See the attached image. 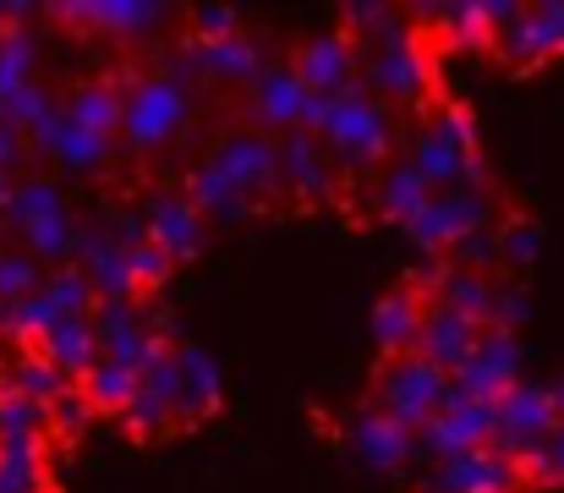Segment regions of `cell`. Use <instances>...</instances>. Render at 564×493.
<instances>
[{"label": "cell", "instance_id": "obj_16", "mask_svg": "<svg viewBox=\"0 0 564 493\" xmlns=\"http://www.w3.org/2000/svg\"><path fill=\"white\" fill-rule=\"evenodd\" d=\"M252 94V121L258 127H269V138L274 132H302L307 127V105H313V94H307V83L291 72V61L285 66H263V77L247 88Z\"/></svg>", "mask_w": 564, "mask_h": 493}, {"label": "cell", "instance_id": "obj_12", "mask_svg": "<svg viewBox=\"0 0 564 493\" xmlns=\"http://www.w3.org/2000/svg\"><path fill=\"white\" fill-rule=\"evenodd\" d=\"M291 72L307 83V94L340 99V94L362 88V50H357L346 33H318V39H307V44L291 55Z\"/></svg>", "mask_w": 564, "mask_h": 493}, {"label": "cell", "instance_id": "obj_22", "mask_svg": "<svg viewBox=\"0 0 564 493\" xmlns=\"http://www.w3.org/2000/svg\"><path fill=\"white\" fill-rule=\"evenodd\" d=\"M521 6H433L422 11L433 28H438V44L444 50H494L499 28L516 17Z\"/></svg>", "mask_w": 564, "mask_h": 493}, {"label": "cell", "instance_id": "obj_7", "mask_svg": "<svg viewBox=\"0 0 564 493\" xmlns=\"http://www.w3.org/2000/svg\"><path fill=\"white\" fill-rule=\"evenodd\" d=\"M427 83H433V61H427L422 33H400L394 44L362 55V88L378 105H416Z\"/></svg>", "mask_w": 564, "mask_h": 493}, {"label": "cell", "instance_id": "obj_17", "mask_svg": "<svg viewBox=\"0 0 564 493\" xmlns=\"http://www.w3.org/2000/svg\"><path fill=\"white\" fill-rule=\"evenodd\" d=\"M77 269L88 275L94 297L99 302H138V280H132V264H127V247L116 231H88L77 236Z\"/></svg>", "mask_w": 564, "mask_h": 493}, {"label": "cell", "instance_id": "obj_24", "mask_svg": "<svg viewBox=\"0 0 564 493\" xmlns=\"http://www.w3.org/2000/svg\"><path fill=\"white\" fill-rule=\"evenodd\" d=\"M427 291H433L427 302H444V308H455L460 319L494 329V297H499V280H494V275H477V269L444 264V269L427 275Z\"/></svg>", "mask_w": 564, "mask_h": 493}, {"label": "cell", "instance_id": "obj_15", "mask_svg": "<svg viewBox=\"0 0 564 493\" xmlns=\"http://www.w3.org/2000/svg\"><path fill=\"white\" fill-rule=\"evenodd\" d=\"M346 444H351V456H357L362 467H373V472H400V467L416 456V433L400 428L394 417H383L378 406H362V411L346 417Z\"/></svg>", "mask_w": 564, "mask_h": 493}, {"label": "cell", "instance_id": "obj_19", "mask_svg": "<svg viewBox=\"0 0 564 493\" xmlns=\"http://www.w3.org/2000/svg\"><path fill=\"white\" fill-rule=\"evenodd\" d=\"M55 22H72L83 33H105V39H149L154 22H165L160 6H138V0H88V6H50Z\"/></svg>", "mask_w": 564, "mask_h": 493}, {"label": "cell", "instance_id": "obj_3", "mask_svg": "<svg viewBox=\"0 0 564 493\" xmlns=\"http://www.w3.org/2000/svg\"><path fill=\"white\" fill-rule=\"evenodd\" d=\"M449 400H455V378L438 373L433 362H422L416 351H405V356H383V362H378L373 406L383 411V417H394L400 428L422 433L433 417L449 411Z\"/></svg>", "mask_w": 564, "mask_h": 493}, {"label": "cell", "instance_id": "obj_5", "mask_svg": "<svg viewBox=\"0 0 564 493\" xmlns=\"http://www.w3.org/2000/svg\"><path fill=\"white\" fill-rule=\"evenodd\" d=\"M499 214L494 192L488 186H460V192H433V203L405 225V236L422 247V253H455L466 236L488 231Z\"/></svg>", "mask_w": 564, "mask_h": 493}, {"label": "cell", "instance_id": "obj_49", "mask_svg": "<svg viewBox=\"0 0 564 493\" xmlns=\"http://www.w3.org/2000/svg\"><path fill=\"white\" fill-rule=\"evenodd\" d=\"M28 17H33L28 6H0V33H6V28H17V22H28Z\"/></svg>", "mask_w": 564, "mask_h": 493}, {"label": "cell", "instance_id": "obj_18", "mask_svg": "<svg viewBox=\"0 0 564 493\" xmlns=\"http://www.w3.org/2000/svg\"><path fill=\"white\" fill-rule=\"evenodd\" d=\"M433 489H444V493H521L527 478H521V461H510V456H499V450L488 444V450L438 461Z\"/></svg>", "mask_w": 564, "mask_h": 493}, {"label": "cell", "instance_id": "obj_35", "mask_svg": "<svg viewBox=\"0 0 564 493\" xmlns=\"http://www.w3.org/2000/svg\"><path fill=\"white\" fill-rule=\"evenodd\" d=\"M44 444L50 439L0 444V493H44Z\"/></svg>", "mask_w": 564, "mask_h": 493}, {"label": "cell", "instance_id": "obj_47", "mask_svg": "<svg viewBox=\"0 0 564 493\" xmlns=\"http://www.w3.org/2000/svg\"><path fill=\"white\" fill-rule=\"evenodd\" d=\"M28 160H33V143H28V132H17L11 121H0V175H22L28 170Z\"/></svg>", "mask_w": 564, "mask_h": 493}, {"label": "cell", "instance_id": "obj_43", "mask_svg": "<svg viewBox=\"0 0 564 493\" xmlns=\"http://www.w3.org/2000/svg\"><path fill=\"white\" fill-rule=\"evenodd\" d=\"M521 478L538 483V489H564V422L521 461Z\"/></svg>", "mask_w": 564, "mask_h": 493}, {"label": "cell", "instance_id": "obj_34", "mask_svg": "<svg viewBox=\"0 0 564 493\" xmlns=\"http://www.w3.org/2000/svg\"><path fill=\"white\" fill-rule=\"evenodd\" d=\"M17 439H50V406L28 400L22 389H11V378H0V444Z\"/></svg>", "mask_w": 564, "mask_h": 493}, {"label": "cell", "instance_id": "obj_39", "mask_svg": "<svg viewBox=\"0 0 564 493\" xmlns=\"http://www.w3.org/2000/svg\"><path fill=\"white\" fill-rule=\"evenodd\" d=\"M39 286H44V275H39V258H33L28 247H6V253H0V308H17V302H28Z\"/></svg>", "mask_w": 564, "mask_h": 493}, {"label": "cell", "instance_id": "obj_26", "mask_svg": "<svg viewBox=\"0 0 564 493\" xmlns=\"http://www.w3.org/2000/svg\"><path fill=\"white\" fill-rule=\"evenodd\" d=\"M61 110L77 121V127H88L94 138H121V110H127V99H121V83L116 77H83V83H72L66 94H61Z\"/></svg>", "mask_w": 564, "mask_h": 493}, {"label": "cell", "instance_id": "obj_41", "mask_svg": "<svg viewBox=\"0 0 564 493\" xmlns=\"http://www.w3.org/2000/svg\"><path fill=\"white\" fill-rule=\"evenodd\" d=\"M127 264H132L138 297H143V291H165V286H171V275H176V258H171L165 247H154L149 236H143L138 247H127Z\"/></svg>", "mask_w": 564, "mask_h": 493}, {"label": "cell", "instance_id": "obj_42", "mask_svg": "<svg viewBox=\"0 0 564 493\" xmlns=\"http://www.w3.org/2000/svg\"><path fill=\"white\" fill-rule=\"evenodd\" d=\"M55 105H61V99H55L44 83H28V88H17L11 99H0V121H11L17 132H33V127H39Z\"/></svg>", "mask_w": 564, "mask_h": 493}, {"label": "cell", "instance_id": "obj_2", "mask_svg": "<svg viewBox=\"0 0 564 493\" xmlns=\"http://www.w3.org/2000/svg\"><path fill=\"white\" fill-rule=\"evenodd\" d=\"M411 164L427 175L433 192H460V186H482V154H477V127L471 110L460 105H438L427 116V127L411 143Z\"/></svg>", "mask_w": 564, "mask_h": 493}, {"label": "cell", "instance_id": "obj_29", "mask_svg": "<svg viewBox=\"0 0 564 493\" xmlns=\"http://www.w3.org/2000/svg\"><path fill=\"white\" fill-rule=\"evenodd\" d=\"M39 356L50 362V367H61L72 384H83L94 367H99V329H94V319H66L61 329H50L44 340H39Z\"/></svg>", "mask_w": 564, "mask_h": 493}, {"label": "cell", "instance_id": "obj_23", "mask_svg": "<svg viewBox=\"0 0 564 493\" xmlns=\"http://www.w3.org/2000/svg\"><path fill=\"white\" fill-rule=\"evenodd\" d=\"M176 351H182V384H176V400H171L176 428H203L225 400V378L208 362V351H197V345H176Z\"/></svg>", "mask_w": 564, "mask_h": 493}, {"label": "cell", "instance_id": "obj_52", "mask_svg": "<svg viewBox=\"0 0 564 493\" xmlns=\"http://www.w3.org/2000/svg\"><path fill=\"white\" fill-rule=\"evenodd\" d=\"M416 493H444V489H416Z\"/></svg>", "mask_w": 564, "mask_h": 493}, {"label": "cell", "instance_id": "obj_9", "mask_svg": "<svg viewBox=\"0 0 564 493\" xmlns=\"http://www.w3.org/2000/svg\"><path fill=\"white\" fill-rule=\"evenodd\" d=\"M494 55H499L510 72H538L543 61L564 55V6H521V11L499 28Z\"/></svg>", "mask_w": 564, "mask_h": 493}, {"label": "cell", "instance_id": "obj_27", "mask_svg": "<svg viewBox=\"0 0 564 493\" xmlns=\"http://www.w3.org/2000/svg\"><path fill=\"white\" fill-rule=\"evenodd\" d=\"M192 66H197L208 83L252 88V83L263 77V50H258V39L241 28L236 39H219V44H192Z\"/></svg>", "mask_w": 564, "mask_h": 493}, {"label": "cell", "instance_id": "obj_38", "mask_svg": "<svg viewBox=\"0 0 564 493\" xmlns=\"http://www.w3.org/2000/svg\"><path fill=\"white\" fill-rule=\"evenodd\" d=\"M77 236H83V225L72 219V208L39 219L33 231H22L28 253H33V258H55V264H61V258H77Z\"/></svg>", "mask_w": 564, "mask_h": 493}, {"label": "cell", "instance_id": "obj_50", "mask_svg": "<svg viewBox=\"0 0 564 493\" xmlns=\"http://www.w3.org/2000/svg\"><path fill=\"white\" fill-rule=\"evenodd\" d=\"M549 395H554V411H560V422H564V373L549 384Z\"/></svg>", "mask_w": 564, "mask_h": 493}, {"label": "cell", "instance_id": "obj_48", "mask_svg": "<svg viewBox=\"0 0 564 493\" xmlns=\"http://www.w3.org/2000/svg\"><path fill=\"white\" fill-rule=\"evenodd\" d=\"M521 319H527V291L521 286H499V297H494V329H510L516 334Z\"/></svg>", "mask_w": 564, "mask_h": 493}, {"label": "cell", "instance_id": "obj_45", "mask_svg": "<svg viewBox=\"0 0 564 493\" xmlns=\"http://www.w3.org/2000/svg\"><path fill=\"white\" fill-rule=\"evenodd\" d=\"M449 264H460V269H477V275H488V269L499 264V231L488 225V231L466 236V242L455 247V258H449Z\"/></svg>", "mask_w": 564, "mask_h": 493}, {"label": "cell", "instance_id": "obj_4", "mask_svg": "<svg viewBox=\"0 0 564 493\" xmlns=\"http://www.w3.org/2000/svg\"><path fill=\"white\" fill-rule=\"evenodd\" d=\"M318 143L346 164V170H373V164H383L389 149H394V110L378 105L368 88H351V94L335 99V110H329Z\"/></svg>", "mask_w": 564, "mask_h": 493}, {"label": "cell", "instance_id": "obj_11", "mask_svg": "<svg viewBox=\"0 0 564 493\" xmlns=\"http://www.w3.org/2000/svg\"><path fill=\"white\" fill-rule=\"evenodd\" d=\"M494 433H499V411H494L488 400H466V395L455 389L449 411H444V417H433V422L416 433V450H422V456H433V461H455V456L488 450V444H494Z\"/></svg>", "mask_w": 564, "mask_h": 493}, {"label": "cell", "instance_id": "obj_44", "mask_svg": "<svg viewBox=\"0 0 564 493\" xmlns=\"http://www.w3.org/2000/svg\"><path fill=\"white\" fill-rule=\"evenodd\" d=\"M187 22H192V44H219V39L241 33V17L230 6H197Z\"/></svg>", "mask_w": 564, "mask_h": 493}, {"label": "cell", "instance_id": "obj_31", "mask_svg": "<svg viewBox=\"0 0 564 493\" xmlns=\"http://www.w3.org/2000/svg\"><path fill=\"white\" fill-rule=\"evenodd\" d=\"M61 208H66V197H61V186H55L50 175H17L11 192H6L0 225H11V231H33L39 219H50V214H61Z\"/></svg>", "mask_w": 564, "mask_h": 493}, {"label": "cell", "instance_id": "obj_8", "mask_svg": "<svg viewBox=\"0 0 564 493\" xmlns=\"http://www.w3.org/2000/svg\"><path fill=\"white\" fill-rule=\"evenodd\" d=\"M499 433H494V450L499 456H510V461H527L554 428H560V411H554V395H549V384H532V378H521L499 406Z\"/></svg>", "mask_w": 564, "mask_h": 493}, {"label": "cell", "instance_id": "obj_25", "mask_svg": "<svg viewBox=\"0 0 564 493\" xmlns=\"http://www.w3.org/2000/svg\"><path fill=\"white\" fill-rule=\"evenodd\" d=\"M422 313H427V297L416 286H394L373 302V345L383 356H405L416 351V334H422Z\"/></svg>", "mask_w": 564, "mask_h": 493}, {"label": "cell", "instance_id": "obj_51", "mask_svg": "<svg viewBox=\"0 0 564 493\" xmlns=\"http://www.w3.org/2000/svg\"><path fill=\"white\" fill-rule=\"evenodd\" d=\"M6 192H11V175H0V208H6Z\"/></svg>", "mask_w": 564, "mask_h": 493}, {"label": "cell", "instance_id": "obj_21", "mask_svg": "<svg viewBox=\"0 0 564 493\" xmlns=\"http://www.w3.org/2000/svg\"><path fill=\"white\" fill-rule=\"evenodd\" d=\"M285 164V197L291 203H329L335 197V160L324 154V143L313 132H291L280 143Z\"/></svg>", "mask_w": 564, "mask_h": 493}, {"label": "cell", "instance_id": "obj_28", "mask_svg": "<svg viewBox=\"0 0 564 493\" xmlns=\"http://www.w3.org/2000/svg\"><path fill=\"white\" fill-rule=\"evenodd\" d=\"M187 197L197 203V214L208 219V225H241V219H252V197L219 170L214 160H197L187 175Z\"/></svg>", "mask_w": 564, "mask_h": 493}, {"label": "cell", "instance_id": "obj_10", "mask_svg": "<svg viewBox=\"0 0 564 493\" xmlns=\"http://www.w3.org/2000/svg\"><path fill=\"white\" fill-rule=\"evenodd\" d=\"M516 384H521V345H516V334L510 329H482L477 345H471V356H466V367L455 373V389L466 400L499 406Z\"/></svg>", "mask_w": 564, "mask_h": 493}, {"label": "cell", "instance_id": "obj_33", "mask_svg": "<svg viewBox=\"0 0 564 493\" xmlns=\"http://www.w3.org/2000/svg\"><path fill=\"white\" fill-rule=\"evenodd\" d=\"M28 83H39V33L17 22L0 33V99H11Z\"/></svg>", "mask_w": 564, "mask_h": 493}, {"label": "cell", "instance_id": "obj_14", "mask_svg": "<svg viewBox=\"0 0 564 493\" xmlns=\"http://www.w3.org/2000/svg\"><path fill=\"white\" fill-rule=\"evenodd\" d=\"M143 225H149V242L165 247L176 264H192L208 247V219L197 214V203H192L187 192H176V186H165V192L149 197Z\"/></svg>", "mask_w": 564, "mask_h": 493}, {"label": "cell", "instance_id": "obj_30", "mask_svg": "<svg viewBox=\"0 0 564 493\" xmlns=\"http://www.w3.org/2000/svg\"><path fill=\"white\" fill-rule=\"evenodd\" d=\"M427 203H433V186H427V175H422L411 160H400V164L383 170V181H378V214H383V219L411 225Z\"/></svg>", "mask_w": 564, "mask_h": 493}, {"label": "cell", "instance_id": "obj_6", "mask_svg": "<svg viewBox=\"0 0 564 493\" xmlns=\"http://www.w3.org/2000/svg\"><path fill=\"white\" fill-rule=\"evenodd\" d=\"M208 160L219 164L258 208L263 203H274L280 192H285V164H280V143L269 138V132H258V127H241V132H225L214 149H208Z\"/></svg>", "mask_w": 564, "mask_h": 493}, {"label": "cell", "instance_id": "obj_32", "mask_svg": "<svg viewBox=\"0 0 564 493\" xmlns=\"http://www.w3.org/2000/svg\"><path fill=\"white\" fill-rule=\"evenodd\" d=\"M83 389V400L94 406V411H105V417H121L132 400H138V389H143V373H132V367H121V362H110V356H99V367L77 384Z\"/></svg>", "mask_w": 564, "mask_h": 493}, {"label": "cell", "instance_id": "obj_40", "mask_svg": "<svg viewBox=\"0 0 564 493\" xmlns=\"http://www.w3.org/2000/svg\"><path fill=\"white\" fill-rule=\"evenodd\" d=\"M538 253H543V231H538L527 214H510V219L499 225V264H510V269L521 275V269L538 264Z\"/></svg>", "mask_w": 564, "mask_h": 493}, {"label": "cell", "instance_id": "obj_53", "mask_svg": "<svg viewBox=\"0 0 564 493\" xmlns=\"http://www.w3.org/2000/svg\"><path fill=\"white\" fill-rule=\"evenodd\" d=\"M0 253H6V242H0Z\"/></svg>", "mask_w": 564, "mask_h": 493}, {"label": "cell", "instance_id": "obj_20", "mask_svg": "<svg viewBox=\"0 0 564 493\" xmlns=\"http://www.w3.org/2000/svg\"><path fill=\"white\" fill-rule=\"evenodd\" d=\"M477 334H482V324L460 319V313H455V308H444V302H427V313H422V334H416V356L455 378V373L466 367V356H471Z\"/></svg>", "mask_w": 564, "mask_h": 493}, {"label": "cell", "instance_id": "obj_46", "mask_svg": "<svg viewBox=\"0 0 564 493\" xmlns=\"http://www.w3.org/2000/svg\"><path fill=\"white\" fill-rule=\"evenodd\" d=\"M88 417H94V406H88V400H83V389L72 384V389L50 406V433H77Z\"/></svg>", "mask_w": 564, "mask_h": 493}, {"label": "cell", "instance_id": "obj_1", "mask_svg": "<svg viewBox=\"0 0 564 493\" xmlns=\"http://www.w3.org/2000/svg\"><path fill=\"white\" fill-rule=\"evenodd\" d=\"M121 143L132 154H160L171 143H182L192 132V88L171 72H149L121 83Z\"/></svg>", "mask_w": 564, "mask_h": 493}, {"label": "cell", "instance_id": "obj_37", "mask_svg": "<svg viewBox=\"0 0 564 493\" xmlns=\"http://www.w3.org/2000/svg\"><path fill=\"white\" fill-rule=\"evenodd\" d=\"M121 428H127V439L154 444V439L176 433V411H171V400H165V395H154V389L143 384V389H138V400L121 411Z\"/></svg>", "mask_w": 564, "mask_h": 493}, {"label": "cell", "instance_id": "obj_13", "mask_svg": "<svg viewBox=\"0 0 564 493\" xmlns=\"http://www.w3.org/2000/svg\"><path fill=\"white\" fill-rule=\"evenodd\" d=\"M28 143H33V154L55 160L61 170H72V175H99V170H110V160H116V143L110 138H94L88 127H77L61 105L28 132Z\"/></svg>", "mask_w": 564, "mask_h": 493}, {"label": "cell", "instance_id": "obj_36", "mask_svg": "<svg viewBox=\"0 0 564 493\" xmlns=\"http://www.w3.org/2000/svg\"><path fill=\"white\" fill-rule=\"evenodd\" d=\"M6 378H11V389H22V395H28V400H39V406H55V400L72 389V378H66L61 367H50L39 351L17 356V367H11Z\"/></svg>", "mask_w": 564, "mask_h": 493}]
</instances>
